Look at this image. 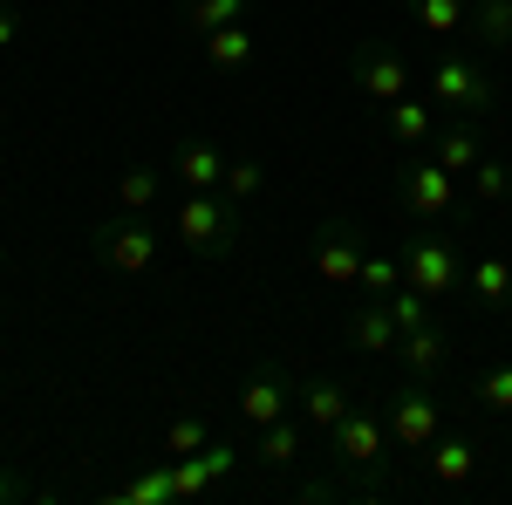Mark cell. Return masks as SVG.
<instances>
[{"label": "cell", "mask_w": 512, "mask_h": 505, "mask_svg": "<svg viewBox=\"0 0 512 505\" xmlns=\"http://www.w3.org/2000/svg\"><path fill=\"white\" fill-rule=\"evenodd\" d=\"M424 465H431V485H465L478 471V444L472 437H444L437 430V444L424 451Z\"/></svg>", "instance_id": "17"}, {"label": "cell", "mask_w": 512, "mask_h": 505, "mask_svg": "<svg viewBox=\"0 0 512 505\" xmlns=\"http://www.w3.org/2000/svg\"><path fill=\"white\" fill-rule=\"evenodd\" d=\"M465 185H472V198H485V205H499V198H512V164H506V157H478Z\"/></svg>", "instance_id": "26"}, {"label": "cell", "mask_w": 512, "mask_h": 505, "mask_svg": "<svg viewBox=\"0 0 512 505\" xmlns=\"http://www.w3.org/2000/svg\"><path fill=\"white\" fill-rule=\"evenodd\" d=\"M219 192L233 198V205H246V198L267 192V171H260L253 157H226V178H219Z\"/></svg>", "instance_id": "28"}, {"label": "cell", "mask_w": 512, "mask_h": 505, "mask_svg": "<svg viewBox=\"0 0 512 505\" xmlns=\"http://www.w3.org/2000/svg\"><path fill=\"white\" fill-rule=\"evenodd\" d=\"M485 48H512V0H472V21H465Z\"/></svg>", "instance_id": "23"}, {"label": "cell", "mask_w": 512, "mask_h": 505, "mask_svg": "<svg viewBox=\"0 0 512 505\" xmlns=\"http://www.w3.org/2000/svg\"><path fill=\"white\" fill-rule=\"evenodd\" d=\"M383 301H390V321H396V335H410V328H424V321H437V314H431V294H417L410 280H403L396 294H383Z\"/></svg>", "instance_id": "27"}, {"label": "cell", "mask_w": 512, "mask_h": 505, "mask_svg": "<svg viewBox=\"0 0 512 505\" xmlns=\"http://www.w3.org/2000/svg\"><path fill=\"white\" fill-rule=\"evenodd\" d=\"M171 178H178L185 192H219L226 151H219L212 137H178V144H171Z\"/></svg>", "instance_id": "11"}, {"label": "cell", "mask_w": 512, "mask_h": 505, "mask_svg": "<svg viewBox=\"0 0 512 505\" xmlns=\"http://www.w3.org/2000/svg\"><path fill=\"white\" fill-rule=\"evenodd\" d=\"M294 403H301V424H315L321 437H328V430L349 417V403H355V396H349L342 383H335V376H308V383L294 389Z\"/></svg>", "instance_id": "15"}, {"label": "cell", "mask_w": 512, "mask_h": 505, "mask_svg": "<svg viewBox=\"0 0 512 505\" xmlns=\"http://www.w3.org/2000/svg\"><path fill=\"white\" fill-rule=\"evenodd\" d=\"M410 21H417V28H431V35H465L472 0H410Z\"/></svg>", "instance_id": "20"}, {"label": "cell", "mask_w": 512, "mask_h": 505, "mask_svg": "<svg viewBox=\"0 0 512 505\" xmlns=\"http://www.w3.org/2000/svg\"><path fill=\"white\" fill-rule=\"evenodd\" d=\"M253 55H260V48H253V28H246V21L212 28V35H205V62H212V69H246Z\"/></svg>", "instance_id": "19"}, {"label": "cell", "mask_w": 512, "mask_h": 505, "mask_svg": "<svg viewBox=\"0 0 512 505\" xmlns=\"http://www.w3.org/2000/svg\"><path fill=\"white\" fill-rule=\"evenodd\" d=\"M349 82L376 103V110H390L396 96H410V62L396 55L390 41H362L349 55Z\"/></svg>", "instance_id": "8"}, {"label": "cell", "mask_w": 512, "mask_h": 505, "mask_svg": "<svg viewBox=\"0 0 512 505\" xmlns=\"http://www.w3.org/2000/svg\"><path fill=\"white\" fill-rule=\"evenodd\" d=\"M458 185H465V178H451L437 157H403V171H396V205L431 226V219H451V212H458Z\"/></svg>", "instance_id": "5"}, {"label": "cell", "mask_w": 512, "mask_h": 505, "mask_svg": "<svg viewBox=\"0 0 512 505\" xmlns=\"http://www.w3.org/2000/svg\"><path fill=\"white\" fill-rule=\"evenodd\" d=\"M21 499H28V485H21L14 471H0V505H21Z\"/></svg>", "instance_id": "33"}, {"label": "cell", "mask_w": 512, "mask_h": 505, "mask_svg": "<svg viewBox=\"0 0 512 505\" xmlns=\"http://www.w3.org/2000/svg\"><path fill=\"white\" fill-rule=\"evenodd\" d=\"M294 389H301V383H294V376H287L280 362H267V369H260L253 383L239 389V424H253V430L280 424V417L294 410Z\"/></svg>", "instance_id": "10"}, {"label": "cell", "mask_w": 512, "mask_h": 505, "mask_svg": "<svg viewBox=\"0 0 512 505\" xmlns=\"http://www.w3.org/2000/svg\"><path fill=\"white\" fill-rule=\"evenodd\" d=\"M472 403H478V410H492V417H512V362H492V369H478Z\"/></svg>", "instance_id": "25"}, {"label": "cell", "mask_w": 512, "mask_h": 505, "mask_svg": "<svg viewBox=\"0 0 512 505\" xmlns=\"http://www.w3.org/2000/svg\"><path fill=\"white\" fill-rule=\"evenodd\" d=\"M403 280H410L417 294H431V301H451V294H465L458 239H444V233H417V239H403Z\"/></svg>", "instance_id": "4"}, {"label": "cell", "mask_w": 512, "mask_h": 505, "mask_svg": "<svg viewBox=\"0 0 512 505\" xmlns=\"http://www.w3.org/2000/svg\"><path fill=\"white\" fill-rule=\"evenodd\" d=\"M349 349H362V355H396V321H390V301L362 294V301L349 308Z\"/></svg>", "instance_id": "14"}, {"label": "cell", "mask_w": 512, "mask_h": 505, "mask_svg": "<svg viewBox=\"0 0 512 505\" xmlns=\"http://www.w3.org/2000/svg\"><path fill=\"white\" fill-rule=\"evenodd\" d=\"M424 82H431V103H437V110H451V117L485 123L492 110H499V76L478 69V62H465V55H437V69Z\"/></svg>", "instance_id": "2"}, {"label": "cell", "mask_w": 512, "mask_h": 505, "mask_svg": "<svg viewBox=\"0 0 512 505\" xmlns=\"http://www.w3.org/2000/svg\"><path fill=\"white\" fill-rule=\"evenodd\" d=\"M117 198H123V212H144V205L158 198V171H130L117 185Z\"/></svg>", "instance_id": "32"}, {"label": "cell", "mask_w": 512, "mask_h": 505, "mask_svg": "<svg viewBox=\"0 0 512 505\" xmlns=\"http://www.w3.org/2000/svg\"><path fill=\"white\" fill-rule=\"evenodd\" d=\"M390 417L369 410V403H349V417L328 430V465L342 471L349 492H383V471H390Z\"/></svg>", "instance_id": "1"}, {"label": "cell", "mask_w": 512, "mask_h": 505, "mask_svg": "<svg viewBox=\"0 0 512 505\" xmlns=\"http://www.w3.org/2000/svg\"><path fill=\"white\" fill-rule=\"evenodd\" d=\"M253 458H260V465H274V471H287L294 458H301V424H294V417L267 424V430H260V444H253Z\"/></svg>", "instance_id": "22"}, {"label": "cell", "mask_w": 512, "mask_h": 505, "mask_svg": "<svg viewBox=\"0 0 512 505\" xmlns=\"http://www.w3.org/2000/svg\"><path fill=\"white\" fill-rule=\"evenodd\" d=\"M431 157L444 164V171H451V178H472V164L485 157V130H478L472 117H451V123H437Z\"/></svg>", "instance_id": "13"}, {"label": "cell", "mask_w": 512, "mask_h": 505, "mask_svg": "<svg viewBox=\"0 0 512 505\" xmlns=\"http://www.w3.org/2000/svg\"><path fill=\"white\" fill-rule=\"evenodd\" d=\"M117 499L123 505H164V499H178V492H171V458H164V465H151L144 478H130Z\"/></svg>", "instance_id": "29"}, {"label": "cell", "mask_w": 512, "mask_h": 505, "mask_svg": "<svg viewBox=\"0 0 512 505\" xmlns=\"http://www.w3.org/2000/svg\"><path fill=\"white\" fill-rule=\"evenodd\" d=\"M253 14V0H178V28L185 35H212V28H233Z\"/></svg>", "instance_id": "18"}, {"label": "cell", "mask_w": 512, "mask_h": 505, "mask_svg": "<svg viewBox=\"0 0 512 505\" xmlns=\"http://www.w3.org/2000/svg\"><path fill=\"white\" fill-rule=\"evenodd\" d=\"M403 287V253H362V273H355V294H396Z\"/></svg>", "instance_id": "24"}, {"label": "cell", "mask_w": 512, "mask_h": 505, "mask_svg": "<svg viewBox=\"0 0 512 505\" xmlns=\"http://www.w3.org/2000/svg\"><path fill=\"white\" fill-rule=\"evenodd\" d=\"M0 267H7V253H0Z\"/></svg>", "instance_id": "35"}, {"label": "cell", "mask_w": 512, "mask_h": 505, "mask_svg": "<svg viewBox=\"0 0 512 505\" xmlns=\"http://www.w3.org/2000/svg\"><path fill=\"white\" fill-rule=\"evenodd\" d=\"M362 233H355L349 219H321L315 226V280L321 287H355V273H362Z\"/></svg>", "instance_id": "9"}, {"label": "cell", "mask_w": 512, "mask_h": 505, "mask_svg": "<svg viewBox=\"0 0 512 505\" xmlns=\"http://www.w3.org/2000/svg\"><path fill=\"white\" fill-rule=\"evenodd\" d=\"M89 246H96V260L110 273H151V260H158V233L144 226V219H96L89 226Z\"/></svg>", "instance_id": "7"}, {"label": "cell", "mask_w": 512, "mask_h": 505, "mask_svg": "<svg viewBox=\"0 0 512 505\" xmlns=\"http://www.w3.org/2000/svg\"><path fill=\"white\" fill-rule=\"evenodd\" d=\"M396 362H403V376H417V383H431L437 369L451 362V335H444V321H424V328H410V335H396Z\"/></svg>", "instance_id": "12"}, {"label": "cell", "mask_w": 512, "mask_h": 505, "mask_svg": "<svg viewBox=\"0 0 512 505\" xmlns=\"http://www.w3.org/2000/svg\"><path fill=\"white\" fill-rule=\"evenodd\" d=\"M390 130H396V144H424V137H437L431 103H424V96H396L390 103Z\"/></svg>", "instance_id": "21"}, {"label": "cell", "mask_w": 512, "mask_h": 505, "mask_svg": "<svg viewBox=\"0 0 512 505\" xmlns=\"http://www.w3.org/2000/svg\"><path fill=\"white\" fill-rule=\"evenodd\" d=\"M14 35H21V21H14V14H0V48H14Z\"/></svg>", "instance_id": "34"}, {"label": "cell", "mask_w": 512, "mask_h": 505, "mask_svg": "<svg viewBox=\"0 0 512 505\" xmlns=\"http://www.w3.org/2000/svg\"><path fill=\"white\" fill-rule=\"evenodd\" d=\"M171 226H178V239H185L192 253H205V260H226L239 246V212H233L226 192H185L178 212H171Z\"/></svg>", "instance_id": "3"}, {"label": "cell", "mask_w": 512, "mask_h": 505, "mask_svg": "<svg viewBox=\"0 0 512 505\" xmlns=\"http://www.w3.org/2000/svg\"><path fill=\"white\" fill-rule=\"evenodd\" d=\"M212 485H219V478H212V471H205V458H171V492H178V499H198V492H212Z\"/></svg>", "instance_id": "31"}, {"label": "cell", "mask_w": 512, "mask_h": 505, "mask_svg": "<svg viewBox=\"0 0 512 505\" xmlns=\"http://www.w3.org/2000/svg\"><path fill=\"white\" fill-rule=\"evenodd\" d=\"M205 444H212L205 417H178V424L164 430V458H192V451H205Z\"/></svg>", "instance_id": "30"}, {"label": "cell", "mask_w": 512, "mask_h": 505, "mask_svg": "<svg viewBox=\"0 0 512 505\" xmlns=\"http://www.w3.org/2000/svg\"><path fill=\"white\" fill-rule=\"evenodd\" d=\"M383 417H390V444L403 451V458H417V451H431L437 430H444V403H437L431 383H417V376H410V383L390 396V410H383Z\"/></svg>", "instance_id": "6"}, {"label": "cell", "mask_w": 512, "mask_h": 505, "mask_svg": "<svg viewBox=\"0 0 512 505\" xmlns=\"http://www.w3.org/2000/svg\"><path fill=\"white\" fill-rule=\"evenodd\" d=\"M465 294H472L478 308H512V260L506 253H478L472 267H465Z\"/></svg>", "instance_id": "16"}]
</instances>
